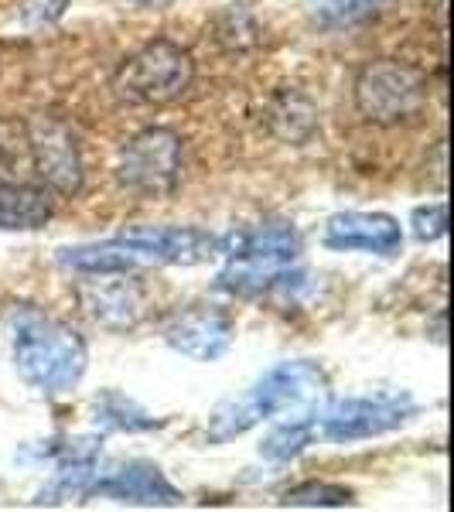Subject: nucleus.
Masks as SVG:
<instances>
[{
    "mask_svg": "<svg viewBox=\"0 0 454 512\" xmlns=\"http://www.w3.org/2000/svg\"><path fill=\"white\" fill-rule=\"evenodd\" d=\"M328 403V376L321 366L308 359L280 362L270 369L257 386H250L243 396L222 403L212 414L209 437L212 441H229V437L246 434L263 420H315Z\"/></svg>",
    "mask_w": 454,
    "mask_h": 512,
    "instance_id": "nucleus-1",
    "label": "nucleus"
},
{
    "mask_svg": "<svg viewBox=\"0 0 454 512\" xmlns=\"http://www.w3.org/2000/svg\"><path fill=\"white\" fill-rule=\"evenodd\" d=\"M14 366L24 383L41 393H69L86 376V342L79 332L55 318H45L31 308H18L11 315Z\"/></svg>",
    "mask_w": 454,
    "mask_h": 512,
    "instance_id": "nucleus-2",
    "label": "nucleus"
},
{
    "mask_svg": "<svg viewBox=\"0 0 454 512\" xmlns=\"http://www.w3.org/2000/svg\"><path fill=\"white\" fill-rule=\"evenodd\" d=\"M195 82V59L188 48L168 38H154L127 55L113 72V93L130 106L178 103Z\"/></svg>",
    "mask_w": 454,
    "mask_h": 512,
    "instance_id": "nucleus-3",
    "label": "nucleus"
},
{
    "mask_svg": "<svg viewBox=\"0 0 454 512\" xmlns=\"http://www.w3.org/2000/svg\"><path fill=\"white\" fill-rule=\"evenodd\" d=\"M219 253L229 256L219 287L233 294H260L270 287L277 270L291 267L301 253V236L291 226H253L219 239Z\"/></svg>",
    "mask_w": 454,
    "mask_h": 512,
    "instance_id": "nucleus-4",
    "label": "nucleus"
},
{
    "mask_svg": "<svg viewBox=\"0 0 454 512\" xmlns=\"http://www.w3.org/2000/svg\"><path fill=\"white\" fill-rule=\"evenodd\" d=\"M356 106L376 127H400L424 113L427 106V79L424 72L396 59L366 62L356 76Z\"/></svg>",
    "mask_w": 454,
    "mask_h": 512,
    "instance_id": "nucleus-5",
    "label": "nucleus"
},
{
    "mask_svg": "<svg viewBox=\"0 0 454 512\" xmlns=\"http://www.w3.org/2000/svg\"><path fill=\"white\" fill-rule=\"evenodd\" d=\"M185 171V147L181 137L168 127H147L130 137L120 151L117 178L123 188L137 195H171L181 185Z\"/></svg>",
    "mask_w": 454,
    "mask_h": 512,
    "instance_id": "nucleus-6",
    "label": "nucleus"
},
{
    "mask_svg": "<svg viewBox=\"0 0 454 512\" xmlns=\"http://www.w3.org/2000/svg\"><path fill=\"white\" fill-rule=\"evenodd\" d=\"M417 414V403L407 393H379V396H352V400L325 403V410L315 417V431L328 441L349 444L379 437L386 431L403 427Z\"/></svg>",
    "mask_w": 454,
    "mask_h": 512,
    "instance_id": "nucleus-7",
    "label": "nucleus"
},
{
    "mask_svg": "<svg viewBox=\"0 0 454 512\" xmlns=\"http://www.w3.org/2000/svg\"><path fill=\"white\" fill-rule=\"evenodd\" d=\"M24 137H28V161L41 178V185L62 198L79 195L82 181H86V168H82L76 134L59 117L35 113V117L24 120Z\"/></svg>",
    "mask_w": 454,
    "mask_h": 512,
    "instance_id": "nucleus-8",
    "label": "nucleus"
},
{
    "mask_svg": "<svg viewBox=\"0 0 454 512\" xmlns=\"http://www.w3.org/2000/svg\"><path fill=\"white\" fill-rule=\"evenodd\" d=\"M76 297L86 318L96 321L99 328H110V332H134L151 308L144 284L127 270L86 274V280L76 284Z\"/></svg>",
    "mask_w": 454,
    "mask_h": 512,
    "instance_id": "nucleus-9",
    "label": "nucleus"
},
{
    "mask_svg": "<svg viewBox=\"0 0 454 512\" xmlns=\"http://www.w3.org/2000/svg\"><path fill=\"white\" fill-rule=\"evenodd\" d=\"M233 338L236 325L216 308H188L171 318L168 328H164V342L195 362H216L219 355L229 352Z\"/></svg>",
    "mask_w": 454,
    "mask_h": 512,
    "instance_id": "nucleus-10",
    "label": "nucleus"
},
{
    "mask_svg": "<svg viewBox=\"0 0 454 512\" xmlns=\"http://www.w3.org/2000/svg\"><path fill=\"white\" fill-rule=\"evenodd\" d=\"M403 233L400 222L386 212H338L328 219L325 226V246L328 250H362V253H379L393 256L400 250Z\"/></svg>",
    "mask_w": 454,
    "mask_h": 512,
    "instance_id": "nucleus-11",
    "label": "nucleus"
},
{
    "mask_svg": "<svg viewBox=\"0 0 454 512\" xmlns=\"http://www.w3.org/2000/svg\"><path fill=\"white\" fill-rule=\"evenodd\" d=\"M130 236H137L154 253L158 267H195L219 256V236L195 226H130Z\"/></svg>",
    "mask_w": 454,
    "mask_h": 512,
    "instance_id": "nucleus-12",
    "label": "nucleus"
},
{
    "mask_svg": "<svg viewBox=\"0 0 454 512\" xmlns=\"http://www.w3.org/2000/svg\"><path fill=\"white\" fill-rule=\"evenodd\" d=\"M52 216L55 202L45 185L0 181V233H35Z\"/></svg>",
    "mask_w": 454,
    "mask_h": 512,
    "instance_id": "nucleus-13",
    "label": "nucleus"
},
{
    "mask_svg": "<svg viewBox=\"0 0 454 512\" xmlns=\"http://www.w3.org/2000/svg\"><path fill=\"white\" fill-rule=\"evenodd\" d=\"M267 123L287 144H304L318 130V110L301 89H280L267 106Z\"/></svg>",
    "mask_w": 454,
    "mask_h": 512,
    "instance_id": "nucleus-14",
    "label": "nucleus"
},
{
    "mask_svg": "<svg viewBox=\"0 0 454 512\" xmlns=\"http://www.w3.org/2000/svg\"><path fill=\"white\" fill-rule=\"evenodd\" d=\"M96 424L113 427V431H154V427H161V420H154L127 396L103 393L96 400Z\"/></svg>",
    "mask_w": 454,
    "mask_h": 512,
    "instance_id": "nucleus-15",
    "label": "nucleus"
},
{
    "mask_svg": "<svg viewBox=\"0 0 454 512\" xmlns=\"http://www.w3.org/2000/svg\"><path fill=\"white\" fill-rule=\"evenodd\" d=\"M315 420H287L284 427H277L267 441L260 444L263 458H274V461H291L294 454H301L315 441Z\"/></svg>",
    "mask_w": 454,
    "mask_h": 512,
    "instance_id": "nucleus-16",
    "label": "nucleus"
},
{
    "mask_svg": "<svg viewBox=\"0 0 454 512\" xmlns=\"http://www.w3.org/2000/svg\"><path fill=\"white\" fill-rule=\"evenodd\" d=\"M352 492L332 482H304L297 489L284 492V506H301V509H328V506H352Z\"/></svg>",
    "mask_w": 454,
    "mask_h": 512,
    "instance_id": "nucleus-17",
    "label": "nucleus"
},
{
    "mask_svg": "<svg viewBox=\"0 0 454 512\" xmlns=\"http://www.w3.org/2000/svg\"><path fill=\"white\" fill-rule=\"evenodd\" d=\"M21 154H28L24 123H0V181H14Z\"/></svg>",
    "mask_w": 454,
    "mask_h": 512,
    "instance_id": "nucleus-18",
    "label": "nucleus"
},
{
    "mask_svg": "<svg viewBox=\"0 0 454 512\" xmlns=\"http://www.w3.org/2000/svg\"><path fill=\"white\" fill-rule=\"evenodd\" d=\"M444 233H448V205L444 202L424 205V209L414 212V236L420 243H434Z\"/></svg>",
    "mask_w": 454,
    "mask_h": 512,
    "instance_id": "nucleus-19",
    "label": "nucleus"
},
{
    "mask_svg": "<svg viewBox=\"0 0 454 512\" xmlns=\"http://www.w3.org/2000/svg\"><path fill=\"white\" fill-rule=\"evenodd\" d=\"M69 11V0H24L21 24L24 28H48V24L62 21Z\"/></svg>",
    "mask_w": 454,
    "mask_h": 512,
    "instance_id": "nucleus-20",
    "label": "nucleus"
},
{
    "mask_svg": "<svg viewBox=\"0 0 454 512\" xmlns=\"http://www.w3.org/2000/svg\"><path fill=\"white\" fill-rule=\"evenodd\" d=\"M130 4L137 7H151V11H164V7H171L175 0H130Z\"/></svg>",
    "mask_w": 454,
    "mask_h": 512,
    "instance_id": "nucleus-21",
    "label": "nucleus"
}]
</instances>
